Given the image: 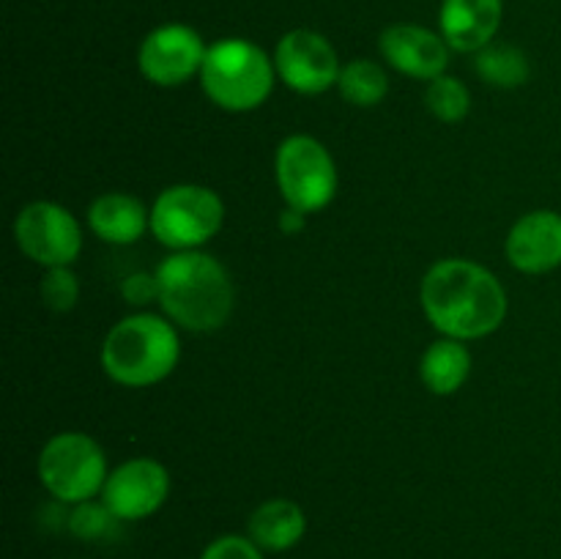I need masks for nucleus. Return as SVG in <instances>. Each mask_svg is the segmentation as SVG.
Returning <instances> with one entry per match:
<instances>
[{"label":"nucleus","instance_id":"obj_15","mask_svg":"<svg viewBox=\"0 0 561 559\" xmlns=\"http://www.w3.org/2000/svg\"><path fill=\"white\" fill-rule=\"evenodd\" d=\"M91 230L110 244H131L151 228V212H146L137 197L124 192H107L99 195L88 208Z\"/></svg>","mask_w":561,"mask_h":559},{"label":"nucleus","instance_id":"obj_6","mask_svg":"<svg viewBox=\"0 0 561 559\" xmlns=\"http://www.w3.org/2000/svg\"><path fill=\"white\" fill-rule=\"evenodd\" d=\"M107 460L102 447L85 433H58L38 455V480L66 504L96 497L107 482Z\"/></svg>","mask_w":561,"mask_h":559},{"label":"nucleus","instance_id":"obj_20","mask_svg":"<svg viewBox=\"0 0 561 559\" xmlns=\"http://www.w3.org/2000/svg\"><path fill=\"white\" fill-rule=\"evenodd\" d=\"M425 104L438 121H444V124H458V121H463L469 115L471 93L460 80L442 75L436 80H431V85H427Z\"/></svg>","mask_w":561,"mask_h":559},{"label":"nucleus","instance_id":"obj_7","mask_svg":"<svg viewBox=\"0 0 561 559\" xmlns=\"http://www.w3.org/2000/svg\"><path fill=\"white\" fill-rule=\"evenodd\" d=\"M274 173H277L279 195L285 197L288 208L301 214L321 212L337 192L334 159L316 137L294 135L279 142Z\"/></svg>","mask_w":561,"mask_h":559},{"label":"nucleus","instance_id":"obj_25","mask_svg":"<svg viewBox=\"0 0 561 559\" xmlns=\"http://www.w3.org/2000/svg\"><path fill=\"white\" fill-rule=\"evenodd\" d=\"M279 228H283L285 233H299V230L305 228V214L296 212V208H288V212H283V217H279Z\"/></svg>","mask_w":561,"mask_h":559},{"label":"nucleus","instance_id":"obj_24","mask_svg":"<svg viewBox=\"0 0 561 559\" xmlns=\"http://www.w3.org/2000/svg\"><path fill=\"white\" fill-rule=\"evenodd\" d=\"M121 290H124V296L131 301V305H146V301H151L153 296H159L157 274H135V277L124 280Z\"/></svg>","mask_w":561,"mask_h":559},{"label":"nucleus","instance_id":"obj_13","mask_svg":"<svg viewBox=\"0 0 561 559\" xmlns=\"http://www.w3.org/2000/svg\"><path fill=\"white\" fill-rule=\"evenodd\" d=\"M507 258L518 272L546 274L561 266V214L531 212L513 225Z\"/></svg>","mask_w":561,"mask_h":559},{"label":"nucleus","instance_id":"obj_3","mask_svg":"<svg viewBox=\"0 0 561 559\" xmlns=\"http://www.w3.org/2000/svg\"><path fill=\"white\" fill-rule=\"evenodd\" d=\"M181 343L162 316L137 312L115 323L102 345V367L124 387H151L179 365Z\"/></svg>","mask_w":561,"mask_h":559},{"label":"nucleus","instance_id":"obj_1","mask_svg":"<svg viewBox=\"0 0 561 559\" xmlns=\"http://www.w3.org/2000/svg\"><path fill=\"white\" fill-rule=\"evenodd\" d=\"M422 307L427 321L447 338L477 340L502 327L507 294L485 266L449 258L431 266L422 280Z\"/></svg>","mask_w":561,"mask_h":559},{"label":"nucleus","instance_id":"obj_5","mask_svg":"<svg viewBox=\"0 0 561 559\" xmlns=\"http://www.w3.org/2000/svg\"><path fill=\"white\" fill-rule=\"evenodd\" d=\"M225 206L219 195L201 184L168 186L153 201L151 230L164 247L175 252L197 250L219 233Z\"/></svg>","mask_w":561,"mask_h":559},{"label":"nucleus","instance_id":"obj_23","mask_svg":"<svg viewBox=\"0 0 561 559\" xmlns=\"http://www.w3.org/2000/svg\"><path fill=\"white\" fill-rule=\"evenodd\" d=\"M201 559H263V551L241 535H222L214 543H208Z\"/></svg>","mask_w":561,"mask_h":559},{"label":"nucleus","instance_id":"obj_17","mask_svg":"<svg viewBox=\"0 0 561 559\" xmlns=\"http://www.w3.org/2000/svg\"><path fill=\"white\" fill-rule=\"evenodd\" d=\"M422 381L433 395H453L466 384L471 373V354L463 340L444 338L431 343L422 356Z\"/></svg>","mask_w":561,"mask_h":559},{"label":"nucleus","instance_id":"obj_10","mask_svg":"<svg viewBox=\"0 0 561 559\" xmlns=\"http://www.w3.org/2000/svg\"><path fill=\"white\" fill-rule=\"evenodd\" d=\"M206 53L208 47H203V38L190 25H162L140 44L137 64L148 82L173 88L201 75Z\"/></svg>","mask_w":561,"mask_h":559},{"label":"nucleus","instance_id":"obj_9","mask_svg":"<svg viewBox=\"0 0 561 559\" xmlns=\"http://www.w3.org/2000/svg\"><path fill=\"white\" fill-rule=\"evenodd\" d=\"M274 69L283 77L285 85L294 88L296 93H307V96H316V93L337 85L340 71H343L329 38L316 31H307V27L290 31L279 38L277 53H274Z\"/></svg>","mask_w":561,"mask_h":559},{"label":"nucleus","instance_id":"obj_19","mask_svg":"<svg viewBox=\"0 0 561 559\" xmlns=\"http://www.w3.org/2000/svg\"><path fill=\"white\" fill-rule=\"evenodd\" d=\"M340 93H343L345 102L356 104V107H376L389 91L387 71L381 69L373 60H351L348 66H343L337 80Z\"/></svg>","mask_w":561,"mask_h":559},{"label":"nucleus","instance_id":"obj_11","mask_svg":"<svg viewBox=\"0 0 561 559\" xmlns=\"http://www.w3.org/2000/svg\"><path fill=\"white\" fill-rule=\"evenodd\" d=\"M170 493V475L151 458H135L110 471L102 502L118 521H140L157 513Z\"/></svg>","mask_w":561,"mask_h":559},{"label":"nucleus","instance_id":"obj_8","mask_svg":"<svg viewBox=\"0 0 561 559\" xmlns=\"http://www.w3.org/2000/svg\"><path fill=\"white\" fill-rule=\"evenodd\" d=\"M14 239L31 261L47 269L69 266L82 250V230L75 214L49 201H36L16 214Z\"/></svg>","mask_w":561,"mask_h":559},{"label":"nucleus","instance_id":"obj_21","mask_svg":"<svg viewBox=\"0 0 561 559\" xmlns=\"http://www.w3.org/2000/svg\"><path fill=\"white\" fill-rule=\"evenodd\" d=\"M115 515L110 513L107 504H96V502H80L69 515V529L71 535H77L80 540H99V537L107 535L115 524Z\"/></svg>","mask_w":561,"mask_h":559},{"label":"nucleus","instance_id":"obj_14","mask_svg":"<svg viewBox=\"0 0 561 559\" xmlns=\"http://www.w3.org/2000/svg\"><path fill=\"white\" fill-rule=\"evenodd\" d=\"M502 0H444L438 25L444 42L458 53H480L502 25Z\"/></svg>","mask_w":561,"mask_h":559},{"label":"nucleus","instance_id":"obj_18","mask_svg":"<svg viewBox=\"0 0 561 559\" xmlns=\"http://www.w3.org/2000/svg\"><path fill=\"white\" fill-rule=\"evenodd\" d=\"M477 75L496 88H518L529 80V60L513 44H488L477 53Z\"/></svg>","mask_w":561,"mask_h":559},{"label":"nucleus","instance_id":"obj_22","mask_svg":"<svg viewBox=\"0 0 561 559\" xmlns=\"http://www.w3.org/2000/svg\"><path fill=\"white\" fill-rule=\"evenodd\" d=\"M80 285H77L75 272L69 266H55L44 274L42 280V299L49 310L66 312L77 305Z\"/></svg>","mask_w":561,"mask_h":559},{"label":"nucleus","instance_id":"obj_4","mask_svg":"<svg viewBox=\"0 0 561 559\" xmlns=\"http://www.w3.org/2000/svg\"><path fill=\"white\" fill-rule=\"evenodd\" d=\"M274 64L257 44L247 38H225L208 47L201 69L206 96L230 113L261 107L274 88Z\"/></svg>","mask_w":561,"mask_h":559},{"label":"nucleus","instance_id":"obj_12","mask_svg":"<svg viewBox=\"0 0 561 559\" xmlns=\"http://www.w3.org/2000/svg\"><path fill=\"white\" fill-rule=\"evenodd\" d=\"M378 47L394 69L416 80H436L449 64V44L444 42V36L409 22L389 25L381 33Z\"/></svg>","mask_w":561,"mask_h":559},{"label":"nucleus","instance_id":"obj_2","mask_svg":"<svg viewBox=\"0 0 561 559\" xmlns=\"http://www.w3.org/2000/svg\"><path fill=\"white\" fill-rule=\"evenodd\" d=\"M164 312L190 332H214L233 310V283L217 258L197 250L173 252L157 269Z\"/></svg>","mask_w":561,"mask_h":559},{"label":"nucleus","instance_id":"obj_16","mask_svg":"<svg viewBox=\"0 0 561 559\" xmlns=\"http://www.w3.org/2000/svg\"><path fill=\"white\" fill-rule=\"evenodd\" d=\"M307 515L290 499H268L250 515V540L261 551H288L305 537Z\"/></svg>","mask_w":561,"mask_h":559}]
</instances>
